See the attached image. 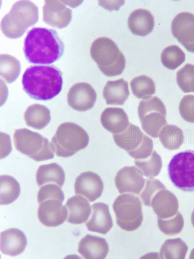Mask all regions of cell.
<instances>
[{
    "instance_id": "cell-1",
    "label": "cell",
    "mask_w": 194,
    "mask_h": 259,
    "mask_svg": "<svg viewBox=\"0 0 194 259\" xmlns=\"http://www.w3.org/2000/svg\"><path fill=\"white\" fill-rule=\"evenodd\" d=\"M64 51V44L55 30L33 28L24 40L23 52L31 64H52L61 57Z\"/></svg>"
},
{
    "instance_id": "cell-2",
    "label": "cell",
    "mask_w": 194,
    "mask_h": 259,
    "mask_svg": "<svg viewBox=\"0 0 194 259\" xmlns=\"http://www.w3.org/2000/svg\"><path fill=\"white\" fill-rule=\"evenodd\" d=\"M22 84L24 91L32 98L49 100L62 90V73L53 65H32L25 71Z\"/></svg>"
},
{
    "instance_id": "cell-3",
    "label": "cell",
    "mask_w": 194,
    "mask_h": 259,
    "mask_svg": "<svg viewBox=\"0 0 194 259\" xmlns=\"http://www.w3.org/2000/svg\"><path fill=\"white\" fill-rule=\"evenodd\" d=\"M38 20V9L34 3L29 0L18 1L2 18L1 30L8 38H18Z\"/></svg>"
},
{
    "instance_id": "cell-4",
    "label": "cell",
    "mask_w": 194,
    "mask_h": 259,
    "mask_svg": "<svg viewBox=\"0 0 194 259\" xmlns=\"http://www.w3.org/2000/svg\"><path fill=\"white\" fill-rule=\"evenodd\" d=\"M90 55L101 72L108 77L121 74L126 66L124 55L111 39L100 37L95 40Z\"/></svg>"
},
{
    "instance_id": "cell-5",
    "label": "cell",
    "mask_w": 194,
    "mask_h": 259,
    "mask_svg": "<svg viewBox=\"0 0 194 259\" xmlns=\"http://www.w3.org/2000/svg\"><path fill=\"white\" fill-rule=\"evenodd\" d=\"M89 142V136L82 128L67 122L58 126L51 138L50 147L57 156L67 158L85 148Z\"/></svg>"
},
{
    "instance_id": "cell-6",
    "label": "cell",
    "mask_w": 194,
    "mask_h": 259,
    "mask_svg": "<svg viewBox=\"0 0 194 259\" xmlns=\"http://www.w3.org/2000/svg\"><path fill=\"white\" fill-rule=\"evenodd\" d=\"M13 141L18 151L36 162L54 158L48 140L37 132L26 128L16 130Z\"/></svg>"
},
{
    "instance_id": "cell-7",
    "label": "cell",
    "mask_w": 194,
    "mask_h": 259,
    "mask_svg": "<svg viewBox=\"0 0 194 259\" xmlns=\"http://www.w3.org/2000/svg\"><path fill=\"white\" fill-rule=\"evenodd\" d=\"M113 209L117 225L127 231L137 229L143 221L142 203L139 198L130 194L118 195L115 199Z\"/></svg>"
},
{
    "instance_id": "cell-8",
    "label": "cell",
    "mask_w": 194,
    "mask_h": 259,
    "mask_svg": "<svg viewBox=\"0 0 194 259\" xmlns=\"http://www.w3.org/2000/svg\"><path fill=\"white\" fill-rule=\"evenodd\" d=\"M168 175L178 189L194 192V150H187L175 155L168 165Z\"/></svg>"
},
{
    "instance_id": "cell-9",
    "label": "cell",
    "mask_w": 194,
    "mask_h": 259,
    "mask_svg": "<svg viewBox=\"0 0 194 259\" xmlns=\"http://www.w3.org/2000/svg\"><path fill=\"white\" fill-rule=\"evenodd\" d=\"M166 113L164 103L156 96L141 100L138 107L142 128L153 138H158L160 131L167 125Z\"/></svg>"
},
{
    "instance_id": "cell-10",
    "label": "cell",
    "mask_w": 194,
    "mask_h": 259,
    "mask_svg": "<svg viewBox=\"0 0 194 259\" xmlns=\"http://www.w3.org/2000/svg\"><path fill=\"white\" fill-rule=\"evenodd\" d=\"M171 31L174 36L189 52H194V15L181 12L173 19Z\"/></svg>"
},
{
    "instance_id": "cell-11",
    "label": "cell",
    "mask_w": 194,
    "mask_h": 259,
    "mask_svg": "<svg viewBox=\"0 0 194 259\" xmlns=\"http://www.w3.org/2000/svg\"><path fill=\"white\" fill-rule=\"evenodd\" d=\"M116 188L120 194H139L146 182L142 172L134 166H125L120 169L114 178Z\"/></svg>"
},
{
    "instance_id": "cell-12",
    "label": "cell",
    "mask_w": 194,
    "mask_h": 259,
    "mask_svg": "<svg viewBox=\"0 0 194 259\" xmlns=\"http://www.w3.org/2000/svg\"><path fill=\"white\" fill-rule=\"evenodd\" d=\"M97 97L96 91L90 84L79 82L69 90L67 100L69 106L74 110L85 112L94 107Z\"/></svg>"
},
{
    "instance_id": "cell-13",
    "label": "cell",
    "mask_w": 194,
    "mask_h": 259,
    "mask_svg": "<svg viewBox=\"0 0 194 259\" xmlns=\"http://www.w3.org/2000/svg\"><path fill=\"white\" fill-rule=\"evenodd\" d=\"M62 203L59 200L51 199L40 203L37 211L40 223L48 227H56L63 224L68 212Z\"/></svg>"
},
{
    "instance_id": "cell-14",
    "label": "cell",
    "mask_w": 194,
    "mask_h": 259,
    "mask_svg": "<svg viewBox=\"0 0 194 259\" xmlns=\"http://www.w3.org/2000/svg\"><path fill=\"white\" fill-rule=\"evenodd\" d=\"M74 187L77 195H82L92 202L101 196L104 184L99 175L94 172L87 171L78 176Z\"/></svg>"
},
{
    "instance_id": "cell-15",
    "label": "cell",
    "mask_w": 194,
    "mask_h": 259,
    "mask_svg": "<svg viewBox=\"0 0 194 259\" xmlns=\"http://www.w3.org/2000/svg\"><path fill=\"white\" fill-rule=\"evenodd\" d=\"M43 21L55 28L67 27L72 19V11L58 0H45L43 7Z\"/></svg>"
},
{
    "instance_id": "cell-16",
    "label": "cell",
    "mask_w": 194,
    "mask_h": 259,
    "mask_svg": "<svg viewBox=\"0 0 194 259\" xmlns=\"http://www.w3.org/2000/svg\"><path fill=\"white\" fill-rule=\"evenodd\" d=\"M151 207L158 217L166 219L177 214L178 202L173 193L164 189L158 191L153 197Z\"/></svg>"
},
{
    "instance_id": "cell-17",
    "label": "cell",
    "mask_w": 194,
    "mask_h": 259,
    "mask_svg": "<svg viewBox=\"0 0 194 259\" xmlns=\"http://www.w3.org/2000/svg\"><path fill=\"white\" fill-rule=\"evenodd\" d=\"M92 214L86 223L88 230L102 234H107L112 228L113 220L108 206L102 202L93 204Z\"/></svg>"
},
{
    "instance_id": "cell-18",
    "label": "cell",
    "mask_w": 194,
    "mask_h": 259,
    "mask_svg": "<svg viewBox=\"0 0 194 259\" xmlns=\"http://www.w3.org/2000/svg\"><path fill=\"white\" fill-rule=\"evenodd\" d=\"M27 243V238L21 230L12 228L1 232L0 251L4 255H18L23 252Z\"/></svg>"
},
{
    "instance_id": "cell-19",
    "label": "cell",
    "mask_w": 194,
    "mask_h": 259,
    "mask_svg": "<svg viewBox=\"0 0 194 259\" xmlns=\"http://www.w3.org/2000/svg\"><path fill=\"white\" fill-rule=\"evenodd\" d=\"M109 251L108 243L100 237L87 234L79 243L78 252L87 259H105Z\"/></svg>"
},
{
    "instance_id": "cell-20",
    "label": "cell",
    "mask_w": 194,
    "mask_h": 259,
    "mask_svg": "<svg viewBox=\"0 0 194 259\" xmlns=\"http://www.w3.org/2000/svg\"><path fill=\"white\" fill-rule=\"evenodd\" d=\"M100 122L103 128L113 134L122 132L129 124L125 111L118 107L104 109L100 115Z\"/></svg>"
},
{
    "instance_id": "cell-21",
    "label": "cell",
    "mask_w": 194,
    "mask_h": 259,
    "mask_svg": "<svg viewBox=\"0 0 194 259\" xmlns=\"http://www.w3.org/2000/svg\"><path fill=\"white\" fill-rule=\"evenodd\" d=\"M153 16L148 10L138 9L132 12L128 17V27L135 35L146 36L154 27Z\"/></svg>"
},
{
    "instance_id": "cell-22",
    "label": "cell",
    "mask_w": 194,
    "mask_h": 259,
    "mask_svg": "<svg viewBox=\"0 0 194 259\" xmlns=\"http://www.w3.org/2000/svg\"><path fill=\"white\" fill-rule=\"evenodd\" d=\"M65 206L68 212L67 221L72 224L85 222L92 212L89 202L81 195L71 197Z\"/></svg>"
},
{
    "instance_id": "cell-23",
    "label": "cell",
    "mask_w": 194,
    "mask_h": 259,
    "mask_svg": "<svg viewBox=\"0 0 194 259\" xmlns=\"http://www.w3.org/2000/svg\"><path fill=\"white\" fill-rule=\"evenodd\" d=\"M129 95L128 82L123 79L108 81L103 90V96L108 105H122Z\"/></svg>"
},
{
    "instance_id": "cell-24",
    "label": "cell",
    "mask_w": 194,
    "mask_h": 259,
    "mask_svg": "<svg viewBox=\"0 0 194 259\" xmlns=\"http://www.w3.org/2000/svg\"><path fill=\"white\" fill-rule=\"evenodd\" d=\"M144 135L138 126L129 123L125 130L113 134V138L118 146L127 152L137 147L143 140Z\"/></svg>"
},
{
    "instance_id": "cell-25",
    "label": "cell",
    "mask_w": 194,
    "mask_h": 259,
    "mask_svg": "<svg viewBox=\"0 0 194 259\" xmlns=\"http://www.w3.org/2000/svg\"><path fill=\"white\" fill-rule=\"evenodd\" d=\"M36 180L39 186L53 183L62 187L65 180V173L63 168L57 163L42 165L37 171Z\"/></svg>"
},
{
    "instance_id": "cell-26",
    "label": "cell",
    "mask_w": 194,
    "mask_h": 259,
    "mask_svg": "<svg viewBox=\"0 0 194 259\" xmlns=\"http://www.w3.org/2000/svg\"><path fill=\"white\" fill-rule=\"evenodd\" d=\"M24 120L27 126L37 130H41L47 126L51 119L49 110L45 106L33 104L24 113Z\"/></svg>"
},
{
    "instance_id": "cell-27",
    "label": "cell",
    "mask_w": 194,
    "mask_h": 259,
    "mask_svg": "<svg viewBox=\"0 0 194 259\" xmlns=\"http://www.w3.org/2000/svg\"><path fill=\"white\" fill-rule=\"evenodd\" d=\"M159 138L163 146L170 150L178 149L184 140L182 130L176 125L169 124L162 128Z\"/></svg>"
},
{
    "instance_id": "cell-28",
    "label": "cell",
    "mask_w": 194,
    "mask_h": 259,
    "mask_svg": "<svg viewBox=\"0 0 194 259\" xmlns=\"http://www.w3.org/2000/svg\"><path fill=\"white\" fill-rule=\"evenodd\" d=\"M20 193L18 181L9 175L0 177V204L7 205L14 202Z\"/></svg>"
},
{
    "instance_id": "cell-29",
    "label": "cell",
    "mask_w": 194,
    "mask_h": 259,
    "mask_svg": "<svg viewBox=\"0 0 194 259\" xmlns=\"http://www.w3.org/2000/svg\"><path fill=\"white\" fill-rule=\"evenodd\" d=\"M21 71L19 61L15 57L7 54L0 55V76L6 83L14 82Z\"/></svg>"
},
{
    "instance_id": "cell-30",
    "label": "cell",
    "mask_w": 194,
    "mask_h": 259,
    "mask_svg": "<svg viewBox=\"0 0 194 259\" xmlns=\"http://www.w3.org/2000/svg\"><path fill=\"white\" fill-rule=\"evenodd\" d=\"M132 94L138 98L146 99L155 93L156 87L154 81L146 75L134 78L130 82Z\"/></svg>"
},
{
    "instance_id": "cell-31",
    "label": "cell",
    "mask_w": 194,
    "mask_h": 259,
    "mask_svg": "<svg viewBox=\"0 0 194 259\" xmlns=\"http://www.w3.org/2000/svg\"><path fill=\"white\" fill-rule=\"evenodd\" d=\"M188 246L180 238L166 240L160 249V257L166 259H183Z\"/></svg>"
},
{
    "instance_id": "cell-32",
    "label": "cell",
    "mask_w": 194,
    "mask_h": 259,
    "mask_svg": "<svg viewBox=\"0 0 194 259\" xmlns=\"http://www.w3.org/2000/svg\"><path fill=\"white\" fill-rule=\"evenodd\" d=\"M134 163L143 175L148 178L158 176L162 167L161 157L155 150L147 158L135 159Z\"/></svg>"
},
{
    "instance_id": "cell-33",
    "label": "cell",
    "mask_w": 194,
    "mask_h": 259,
    "mask_svg": "<svg viewBox=\"0 0 194 259\" xmlns=\"http://www.w3.org/2000/svg\"><path fill=\"white\" fill-rule=\"evenodd\" d=\"M161 62L167 68L174 70L185 60V54L177 45H171L165 48L161 55Z\"/></svg>"
},
{
    "instance_id": "cell-34",
    "label": "cell",
    "mask_w": 194,
    "mask_h": 259,
    "mask_svg": "<svg viewBox=\"0 0 194 259\" xmlns=\"http://www.w3.org/2000/svg\"><path fill=\"white\" fill-rule=\"evenodd\" d=\"M158 226L164 234L173 236L179 233L184 226V219L178 211L173 217L166 219L158 217Z\"/></svg>"
},
{
    "instance_id": "cell-35",
    "label": "cell",
    "mask_w": 194,
    "mask_h": 259,
    "mask_svg": "<svg viewBox=\"0 0 194 259\" xmlns=\"http://www.w3.org/2000/svg\"><path fill=\"white\" fill-rule=\"evenodd\" d=\"M177 82L184 93H194V65H185L177 73Z\"/></svg>"
},
{
    "instance_id": "cell-36",
    "label": "cell",
    "mask_w": 194,
    "mask_h": 259,
    "mask_svg": "<svg viewBox=\"0 0 194 259\" xmlns=\"http://www.w3.org/2000/svg\"><path fill=\"white\" fill-rule=\"evenodd\" d=\"M164 189H166L165 186L158 179L153 178L146 179L145 187L139 194L143 204L151 207L153 197L158 191Z\"/></svg>"
},
{
    "instance_id": "cell-37",
    "label": "cell",
    "mask_w": 194,
    "mask_h": 259,
    "mask_svg": "<svg viewBox=\"0 0 194 259\" xmlns=\"http://www.w3.org/2000/svg\"><path fill=\"white\" fill-rule=\"evenodd\" d=\"M64 194L61 187L58 185L48 184L40 188L37 194V200L39 204L43 201L51 199H55L63 202Z\"/></svg>"
},
{
    "instance_id": "cell-38",
    "label": "cell",
    "mask_w": 194,
    "mask_h": 259,
    "mask_svg": "<svg viewBox=\"0 0 194 259\" xmlns=\"http://www.w3.org/2000/svg\"><path fill=\"white\" fill-rule=\"evenodd\" d=\"M153 151V141L144 134L143 140L137 148L127 151L128 153L135 159H144L149 157Z\"/></svg>"
},
{
    "instance_id": "cell-39",
    "label": "cell",
    "mask_w": 194,
    "mask_h": 259,
    "mask_svg": "<svg viewBox=\"0 0 194 259\" xmlns=\"http://www.w3.org/2000/svg\"><path fill=\"white\" fill-rule=\"evenodd\" d=\"M179 112L186 121L194 123V95L184 96L179 104Z\"/></svg>"
},
{
    "instance_id": "cell-40",
    "label": "cell",
    "mask_w": 194,
    "mask_h": 259,
    "mask_svg": "<svg viewBox=\"0 0 194 259\" xmlns=\"http://www.w3.org/2000/svg\"><path fill=\"white\" fill-rule=\"evenodd\" d=\"M191 222L193 227H194V210L193 211L191 215Z\"/></svg>"
}]
</instances>
